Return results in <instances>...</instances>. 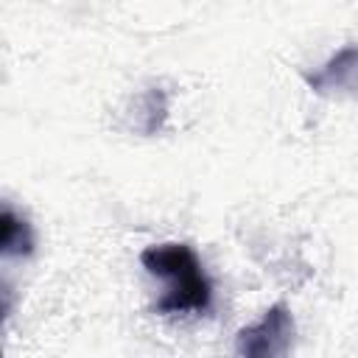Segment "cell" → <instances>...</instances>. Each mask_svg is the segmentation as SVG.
Returning a JSON list of instances; mask_svg holds the SVG:
<instances>
[{"instance_id": "cell-2", "label": "cell", "mask_w": 358, "mask_h": 358, "mask_svg": "<svg viewBox=\"0 0 358 358\" xmlns=\"http://www.w3.org/2000/svg\"><path fill=\"white\" fill-rule=\"evenodd\" d=\"M294 338V319L285 305H274L263 319L238 333V352L243 355H282Z\"/></svg>"}, {"instance_id": "cell-1", "label": "cell", "mask_w": 358, "mask_h": 358, "mask_svg": "<svg viewBox=\"0 0 358 358\" xmlns=\"http://www.w3.org/2000/svg\"><path fill=\"white\" fill-rule=\"evenodd\" d=\"M140 263L154 277L168 280L165 296L157 302V313H204L213 302V285L201 271L196 252L185 243L148 246Z\"/></svg>"}, {"instance_id": "cell-3", "label": "cell", "mask_w": 358, "mask_h": 358, "mask_svg": "<svg viewBox=\"0 0 358 358\" xmlns=\"http://www.w3.org/2000/svg\"><path fill=\"white\" fill-rule=\"evenodd\" d=\"M316 92H347L358 95V45L341 48L313 76H305Z\"/></svg>"}, {"instance_id": "cell-4", "label": "cell", "mask_w": 358, "mask_h": 358, "mask_svg": "<svg viewBox=\"0 0 358 358\" xmlns=\"http://www.w3.org/2000/svg\"><path fill=\"white\" fill-rule=\"evenodd\" d=\"M3 255H31L34 249V232L25 218H20L8 204L3 207Z\"/></svg>"}]
</instances>
